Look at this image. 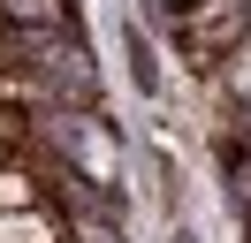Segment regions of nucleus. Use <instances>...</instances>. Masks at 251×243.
I'll return each instance as SVG.
<instances>
[{"mask_svg":"<svg viewBox=\"0 0 251 243\" xmlns=\"http://www.w3.org/2000/svg\"><path fill=\"white\" fill-rule=\"evenodd\" d=\"M61 243H129V236H122L114 213H76V220L61 228Z\"/></svg>","mask_w":251,"mask_h":243,"instance_id":"nucleus-6","label":"nucleus"},{"mask_svg":"<svg viewBox=\"0 0 251 243\" xmlns=\"http://www.w3.org/2000/svg\"><path fill=\"white\" fill-rule=\"evenodd\" d=\"M244 30H251V0H198V15L183 23V46L198 61H213V53H236Z\"/></svg>","mask_w":251,"mask_h":243,"instance_id":"nucleus-2","label":"nucleus"},{"mask_svg":"<svg viewBox=\"0 0 251 243\" xmlns=\"http://www.w3.org/2000/svg\"><path fill=\"white\" fill-rule=\"evenodd\" d=\"M46 205V182L31 167H0V213H38Z\"/></svg>","mask_w":251,"mask_h":243,"instance_id":"nucleus-4","label":"nucleus"},{"mask_svg":"<svg viewBox=\"0 0 251 243\" xmlns=\"http://www.w3.org/2000/svg\"><path fill=\"white\" fill-rule=\"evenodd\" d=\"M38 84H46V99L69 106V114H99V69H92V53H84L76 38H61L38 61Z\"/></svg>","mask_w":251,"mask_h":243,"instance_id":"nucleus-1","label":"nucleus"},{"mask_svg":"<svg viewBox=\"0 0 251 243\" xmlns=\"http://www.w3.org/2000/svg\"><path fill=\"white\" fill-rule=\"evenodd\" d=\"M0 23H16V30H69L76 23V0H0Z\"/></svg>","mask_w":251,"mask_h":243,"instance_id":"nucleus-3","label":"nucleus"},{"mask_svg":"<svg viewBox=\"0 0 251 243\" xmlns=\"http://www.w3.org/2000/svg\"><path fill=\"white\" fill-rule=\"evenodd\" d=\"M0 243H61L46 213H0Z\"/></svg>","mask_w":251,"mask_h":243,"instance_id":"nucleus-5","label":"nucleus"},{"mask_svg":"<svg viewBox=\"0 0 251 243\" xmlns=\"http://www.w3.org/2000/svg\"><path fill=\"white\" fill-rule=\"evenodd\" d=\"M8 152H23V122H8V114H0V167H8Z\"/></svg>","mask_w":251,"mask_h":243,"instance_id":"nucleus-7","label":"nucleus"}]
</instances>
